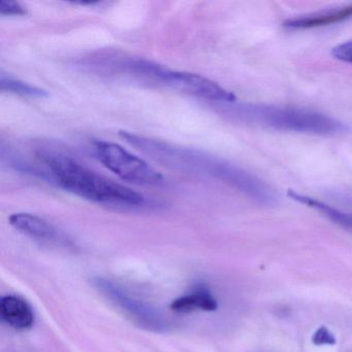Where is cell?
Here are the masks:
<instances>
[{
	"mask_svg": "<svg viewBox=\"0 0 352 352\" xmlns=\"http://www.w3.org/2000/svg\"><path fill=\"white\" fill-rule=\"evenodd\" d=\"M36 160L43 178L82 199L122 210L144 209L149 205L145 195L102 176L65 154L40 151Z\"/></svg>",
	"mask_w": 352,
	"mask_h": 352,
	"instance_id": "1",
	"label": "cell"
},
{
	"mask_svg": "<svg viewBox=\"0 0 352 352\" xmlns=\"http://www.w3.org/2000/svg\"><path fill=\"white\" fill-rule=\"evenodd\" d=\"M142 152L151 156L156 162L174 168H190L211 175L257 203L263 205L275 203V192L269 185L226 160L190 150L177 149L168 144L150 139H146L142 144Z\"/></svg>",
	"mask_w": 352,
	"mask_h": 352,
	"instance_id": "2",
	"label": "cell"
},
{
	"mask_svg": "<svg viewBox=\"0 0 352 352\" xmlns=\"http://www.w3.org/2000/svg\"><path fill=\"white\" fill-rule=\"evenodd\" d=\"M230 112L242 122L285 133L333 135L345 129L340 121L306 109L244 104L234 107Z\"/></svg>",
	"mask_w": 352,
	"mask_h": 352,
	"instance_id": "3",
	"label": "cell"
},
{
	"mask_svg": "<svg viewBox=\"0 0 352 352\" xmlns=\"http://www.w3.org/2000/svg\"><path fill=\"white\" fill-rule=\"evenodd\" d=\"M92 285L138 327L156 333L170 331V322L160 311L127 294L118 284L107 278L94 277Z\"/></svg>",
	"mask_w": 352,
	"mask_h": 352,
	"instance_id": "4",
	"label": "cell"
},
{
	"mask_svg": "<svg viewBox=\"0 0 352 352\" xmlns=\"http://www.w3.org/2000/svg\"><path fill=\"white\" fill-rule=\"evenodd\" d=\"M94 150L98 160L122 180L147 186L164 183V177L158 170L118 144L98 141L94 144Z\"/></svg>",
	"mask_w": 352,
	"mask_h": 352,
	"instance_id": "5",
	"label": "cell"
},
{
	"mask_svg": "<svg viewBox=\"0 0 352 352\" xmlns=\"http://www.w3.org/2000/svg\"><path fill=\"white\" fill-rule=\"evenodd\" d=\"M157 85L170 89L178 90L197 98L204 100H214V102L232 104L236 98L232 92L221 87L219 84L204 76L197 74L187 73V72H177L164 67Z\"/></svg>",
	"mask_w": 352,
	"mask_h": 352,
	"instance_id": "6",
	"label": "cell"
},
{
	"mask_svg": "<svg viewBox=\"0 0 352 352\" xmlns=\"http://www.w3.org/2000/svg\"><path fill=\"white\" fill-rule=\"evenodd\" d=\"M9 221L18 232L38 241L42 244L51 245L67 250L76 249L73 241L67 234L38 216L28 213H15L10 216Z\"/></svg>",
	"mask_w": 352,
	"mask_h": 352,
	"instance_id": "7",
	"label": "cell"
},
{
	"mask_svg": "<svg viewBox=\"0 0 352 352\" xmlns=\"http://www.w3.org/2000/svg\"><path fill=\"white\" fill-rule=\"evenodd\" d=\"M0 316L3 322L17 331H28L34 327V310L20 296H3L0 300Z\"/></svg>",
	"mask_w": 352,
	"mask_h": 352,
	"instance_id": "8",
	"label": "cell"
},
{
	"mask_svg": "<svg viewBox=\"0 0 352 352\" xmlns=\"http://www.w3.org/2000/svg\"><path fill=\"white\" fill-rule=\"evenodd\" d=\"M350 18H352V5L290 18L284 21L283 26L289 30H310L340 23Z\"/></svg>",
	"mask_w": 352,
	"mask_h": 352,
	"instance_id": "9",
	"label": "cell"
},
{
	"mask_svg": "<svg viewBox=\"0 0 352 352\" xmlns=\"http://www.w3.org/2000/svg\"><path fill=\"white\" fill-rule=\"evenodd\" d=\"M170 308V310L180 314L195 312V311L213 312L217 310L218 302L209 288L199 285L189 294L179 296L176 300H173Z\"/></svg>",
	"mask_w": 352,
	"mask_h": 352,
	"instance_id": "10",
	"label": "cell"
},
{
	"mask_svg": "<svg viewBox=\"0 0 352 352\" xmlns=\"http://www.w3.org/2000/svg\"><path fill=\"white\" fill-rule=\"evenodd\" d=\"M287 195L292 201H296V203L300 204V205L307 206V207L311 208V209L316 210L319 213L329 218L333 223L352 230V214L340 211V210L336 209V208L331 207V206L327 205V204L322 203V201L313 199V197H308V195L296 192V191L292 190V189L288 190Z\"/></svg>",
	"mask_w": 352,
	"mask_h": 352,
	"instance_id": "11",
	"label": "cell"
},
{
	"mask_svg": "<svg viewBox=\"0 0 352 352\" xmlns=\"http://www.w3.org/2000/svg\"><path fill=\"white\" fill-rule=\"evenodd\" d=\"M0 90L3 92L8 91L18 94L24 98H45L49 96L46 90L30 85L21 80L16 79V78L3 73V71H1V74H0Z\"/></svg>",
	"mask_w": 352,
	"mask_h": 352,
	"instance_id": "12",
	"label": "cell"
},
{
	"mask_svg": "<svg viewBox=\"0 0 352 352\" xmlns=\"http://www.w3.org/2000/svg\"><path fill=\"white\" fill-rule=\"evenodd\" d=\"M0 14L3 16H25L28 15V11L18 1L1 0L0 1Z\"/></svg>",
	"mask_w": 352,
	"mask_h": 352,
	"instance_id": "13",
	"label": "cell"
},
{
	"mask_svg": "<svg viewBox=\"0 0 352 352\" xmlns=\"http://www.w3.org/2000/svg\"><path fill=\"white\" fill-rule=\"evenodd\" d=\"M312 343L316 346H333L337 343V339L327 327H320L312 336Z\"/></svg>",
	"mask_w": 352,
	"mask_h": 352,
	"instance_id": "14",
	"label": "cell"
},
{
	"mask_svg": "<svg viewBox=\"0 0 352 352\" xmlns=\"http://www.w3.org/2000/svg\"><path fill=\"white\" fill-rule=\"evenodd\" d=\"M333 58L346 63H352V40L338 45L331 50Z\"/></svg>",
	"mask_w": 352,
	"mask_h": 352,
	"instance_id": "15",
	"label": "cell"
}]
</instances>
